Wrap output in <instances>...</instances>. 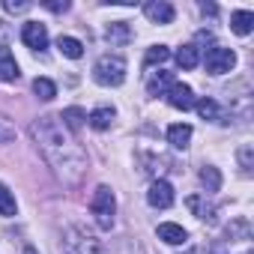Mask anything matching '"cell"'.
Wrapping results in <instances>:
<instances>
[{"label": "cell", "instance_id": "obj_1", "mask_svg": "<svg viewBox=\"0 0 254 254\" xmlns=\"http://www.w3.org/2000/svg\"><path fill=\"white\" fill-rule=\"evenodd\" d=\"M30 132H33V141H36V147L42 150L45 162L54 168V174H57L66 186H78V183L84 180V174H87V156H84V150L66 135L63 123H60L57 117L45 114V117L33 120Z\"/></svg>", "mask_w": 254, "mask_h": 254}, {"label": "cell", "instance_id": "obj_2", "mask_svg": "<svg viewBox=\"0 0 254 254\" xmlns=\"http://www.w3.org/2000/svg\"><path fill=\"white\" fill-rule=\"evenodd\" d=\"M93 78L102 87H120L126 81V60L120 54H105L93 66Z\"/></svg>", "mask_w": 254, "mask_h": 254}, {"label": "cell", "instance_id": "obj_3", "mask_svg": "<svg viewBox=\"0 0 254 254\" xmlns=\"http://www.w3.org/2000/svg\"><path fill=\"white\" fill-rule=\"evenodd\" d=\"M90 212L96 218V224L102 230H111L114 227V215H117V200H114V191L108 186H96L93 197H90Z\"/></svg>", "mask_w": 254, "mask_h": 254}, {"label": "cell", "instance_id": "obj_4", "mask_svg": "<svg viewBox=\"0 0 254 254\" xmlns=\"http://www.w3.org/2000/svg\"><path fill=\"white\" fill-rule=\"evenodd\" d=\"M60 254H102V245L81 227H66L60 236Z\"/></svg>", "mask_w": 254, "mask_h": 254}, {"label": "cell", "instance_id": "obj_5", "mask_svg": "<svg viewBox=\"0 0 254 254\" xmlns=\"http://www.w3.org/2000/svg\"><path fill=\"white\" fill-rule=\"evenodd\" d=\"M203 66H206L209 75H224V72H230V69L236 66V54H233L230 48H218V45H215V48L206 51Z\"/></svg>", "mask_w": 254, "mask_h": 254}, {"label": "cell", "instance_id": "obj_6", "mask_svg": "<svg viewBox=\"0 0 254 254\" xmlns=\"http://www.w3.org/2000/svg\"><path fill=\"white\" fill-rule=\"evenodd\" d=\"M147 203L156 206V209L174 206V189H171V183H168V180H156V183L150 186V191H147Z\"/></svg>", "mask_w": 254, "mask_h": 254}, {"label": "cell", "instance_id": "obj_7", "mask_svg": "<svg viewBox=\"0 0 254 254\" xmlns=\"http://www.w3.org/2000/svg\"><path fill=\"white\" fill-rule=\"evenodd\" d=\"M21 39H24V45L33 48V51L48 48V30H45V24H39V21H27V24L21 27Z\"/></svg>", "mask_w": 254, "mask_h": 254}, {"label": "cell", "instance_id": "obj_8", "mask_svg": "<svg viewBox=\"0 0 254 254\" xmlns=\"http://www.w3.org/2000/svg\"><path fill=\"white\" fill-rule=\"evenodd\" d=\"M165 96H168L171 108H177V111H189V108H194V93H191V87L183 84V81H174L171 90H168Z\"/></svg>", "mask_w": 254, "mask_h": 254}, {"label": "cell", "instance_id": "obj_9", "mask_svg": "<svg viewBox=\"0 0 254 254\" xmlns=\"http://www.w3.org/2000/svg\"><path fill=\"white\" fill-rule=\"evenodd\" d=\"M144 12H147V18L156 21V24H171V21H174V6L165 3V0H150V3L144 6Z\"/></svg>", "mask_w": 254, "mask_h": 254}, {"label": "cell", "instance_id": "obj_10", "mask_svg": "<svg viewBox=\"0 0 254 254\" xmlns=\"http://www.w3.org/2000/svg\"><path fill=\"white\" fill-rule=\"evenodd\" d=\"M159 239L162 242H168V245H183L186 239H189V233L180 227V224H174V221H165V224H159Z\"/></svg>", "mask_w": 254, "mask_h": 254}, {"label": "cell", "instance_id": "obj_11", "mask_svg": "<svg viewBox=\"0 0 254 254\" xmlns=\"http://www.w3.org/2000/svg\"><path fill=\"white\" fill-rule=\"evenodd\" d=\"M21 72H18V63H15V57H12V51L9 48H0V81L3 84H9V81H15Z\"/></svg>", "mask_w": 254, "mask_h": 254}, {"label": "cell", "instance_id": "obj_12", "mask_svg": "<svg viewBox=\"0 0 254 254\" xmlns=\"http://www.w3.org/2000/svg\"><path fill=\"white\" fill-rule=\"evenodd\" d=\"M168 141H171V147L186 150L189 141H191V126H189V123H177V126H171V129H168Z\"/></svg>", "mask_w": 254, "mask_h": 254}, {"label": "cell", "instance_id": "obj_13", "mask_svg": "<svg viewBox=\"0 0 254 254\" xmlns=\"http://www.w3.org/2000/svg\"><path fill=\"white\" fill-rule=\"evenodd\" d=\"M230 30L239 33V36H248V33L254 30V12H248V9L233 12V15H230Z\"/></svg>", "mask_w": 254, "mask_h": 254}, {"label": "cell", "instance_id": "obj_14", "mask_svg": "<svg viewBox=\"0 0 254 254\" xmlns=\"http://www.w3.org/2000/svg\"><path fill=\"white\" fill-rule=\"evenodd\" d=\"M171 84H174V75L171 72H153L150 81H147V93L150 96H165L171 90Z\"/></svg>", "mask_w": 254, "mask_h": 254}, {"label": "cell", "instance_id": "obj_15", "mask_svg": "<svg viewBox=\"0 0 254 254\" xmlns=\"http://www.w3.org/2000/svg\"><path fill=\"white\" fill-rule=\"evenodd\" d=\"M105 39H108L111 45H126V42L132 39V30H129V24H126V21H114V24H108Z\"/></svg>", "mask_w": 254, "mask_h": 254}, {"label": "cell", "instance_id": "obj_16", "mask_svg": "<svg viewBox=\"0 0 254 254\" xmlns=\"http://www.w3.org/2000/svg\"><path fill=\"white\" fill-rule=\"evenodd\" d=\"M114 108H96L87 120H90V126H93V129L96 132H105V129H111V123H114Z\"/></svg>", "mask_w": 254, "mask_h": 254}, {"label": "cell", "instance_id": "obj_17", "mask_svg": "<svg viewBox=\"0 0 254 254\" xmlns=\"http://www.w3.org/2000/svg\"><path fill=\"white\" fill-rule=\"evenodd\" d=\"M60 120H63V129H69V132H81V126H84L87 114H84L81 108H66Z\"/></svg>", "mask_w": 254, "mask_h": 254}, {"label": "cell", "instance_id": "obj_18", "mask_svg": "<svg viewBox=\"0 0 254 254\" xmlns=\"http://www.w3.org/2000/svg\"><path fill=\"white\" fill-rule=\"evenodd\" d=\"M57 48H60V54L69 57V60H78V57L84 54V45H81L75 36H60V39H57Z\"/></svg>", "mask_w": 254, "mask_h": 254}, {"label": "cell", "instance_id": "obj_19", "mask_svg": "<svg viewBox=\"0 0 254 254\" xmlns=\"http://www.w3.org/2000/svg\"><path fill=\"white\" fill-rule=\"evenodd\" d=\"M177 63H180L183 69H194V66L200 63V54H197V48H194V45H183V48L177 51Z\"/></svg>", "mask_w": 254, "mask_h": 254}, {"label": "cell", "instance_id": "obj_20", "mask_svg": "<svg viewBox=\"0 0 254 254\" xmlns=\"http://www.w3.org/2000/svg\"><path fill=\"white\" fill-rule=\"evenodd\" d=\"M33 93H36L42 102H51V99L57 96V87H54V81H48V78H36V81H33Z\"/></svg>", "mask_w": 254, "mask_h": 254}, {"label": "cell", "instance_id": "obj_21", "mask_svg": "<svg viewBox=\"0 0 254 254\" xmlns=\"http://www.w3.org/2000/svg\"><path fill=\"white\" fill-rule=\"evenodd\" d=\"M194 108H197V114L203 120H218L221 117V108H218L215 99H200V102H194Z\"/></svg>", "mask_w": 254, "mask_h": 254}, {"label": "cell", "instance_id": "obj_22", "mask_svg": "<svg viewBox=\"0 0 254 254\" xmlns=\"http://www.w3.org/2000/svg\"><path fill=\"white\" fill-rule=\"evenodd\" d=\"M200 183L206 186V191H218V189H221V174H218L212 165H203V171H200Z\"/></svg>", "mask_w": 254, "mask_h": 254}, {"label": "cell", "instance_id": "obj_23", "mask_svg": "<svg viewBox=\"0 0 254 254\" xmlns=\"http://www.w3.org/2000/svg\"><path fill=\"white\" fill-rule=\"evenodd\" d=\"M15 209H18V203H15V194L0 183V215H15Z\"/></svg>", "mask_w": 254, "mask_h": 254}, {"label": "cell", "instance_id": "obj_24", "mask_svg": "<svg viewBox=\"0 0 254 254\" xmlns=\"http://www.w3.org/2000/svg\"><path fill=\"white\" fill-rule=\"evenodd\" d=\"M168 57H171L168 45H153V48L147 51V66H153V63H165Z\"/></svg>", "mask_w": 254, "mask_h": 254}, {"label": "cell", "instance_id": "obj_25", "mask_svg": "<svg viewBox=\"0 0 254 254\" xmlns=\"http://www.w3.org/2000/svg\"><path fill=\"white\" fill-rule=\"evenodd\" d=\"M12 138H15V126H12L9 120L0 117V144H9Z\"/></svg>", "mask_w": 254, "mask_h": 254}, {"label": "cell", "instance_id": "obj_26", "mask_svg": "<svg viewBox=\"0 0 254 254\" xmlns=\"http://www.w3.org/2000/svg\"><path fill=\"white\" fill-rule=\"evenodd\" d=\"M239 159H242V171L248 174V171H251V147H242V150H239Z\"/></svg>", "mask_w": 254, "mask_h": 254}, {"label": "cell", "instance_id": "obj_27", "mask_svg": "<svg viewBox=\"0 0 254 254\" xmlns=\"http://www.w3.org/2000/svg\"><path fill=\"white\" fill-rule=\"evenodd\" d=\"M3 9H6V12H21V9H27V3H9V0H6Z\"/></svg>", "mask_w": 254, "mask_h": 254}, {"label": "cell", "instance_id": "obj_28", "mask_svg": "<svg viewBox=\"0 0 254 254\" xmlns=\"http://www.w3.org/2000/svg\"><path fill=\"white\" fill-rule=\"evenodd\" d=\"M45 6H48L51 12H66V9H69V3H66V0H63V3H45Z\"/></svg>", "mask_w": 254, "mask_h": 254}]
</instances>
